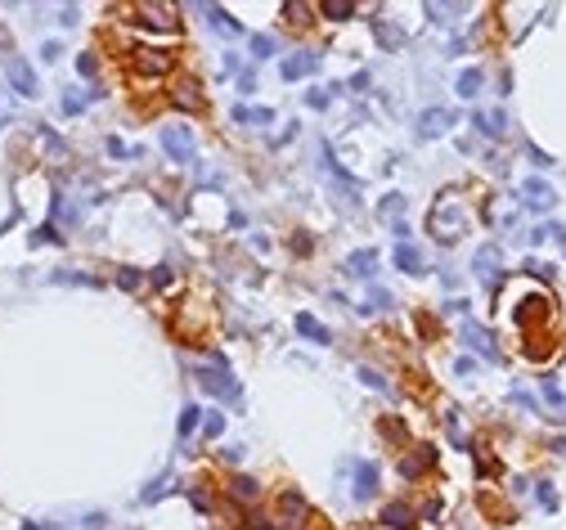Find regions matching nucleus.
<instances>
[{
	"label": "nucleus",
	"mask_w": 566,
	"mask_h": 530,
	"mask_svg": "<svg viewBox=\"0 0 566 530\" xmlns=\"http://www.w3.org/2000/svg\"><path fill=\"white\" fill-rule=\"evenodd\" d=\"M360 378H364V387H373V391H387V378L378 373V368H360Z\"/></svg>",
	"instance_id": "nucleus-25"
},
{
	"label": "nucleus",
	"mask_w": 566,
	"mask_h": 530,
	"mask_svg": "<svg viewBox=\"0 0 566 530\" xmlns=\"http://www.w3.org/2000/svg\"><path fill=\"white\" fill-rule=\"evenodd\" d=\"M198 382H203V391H212V396H220V400H239V382L229 378V368H225L220 355H212V364L198 368Z\"/></svg>",
	"instance_id": "nucleus-1"
},
{
	"label": "nucleus",
	"mask_w": 566,
	"mask_h": 530,
	"mask_svg": "<svg viewBox=\"0 0 566 530\" xmlns=\"http://www.w3.org/2000/svg\"><path fill=\"white\" fill-rule=\"evenodd\" d=\"M234 499H256V495H261V490H256V481L252 476H234Z\"/></svg>",
	"instance_id": "nucleus-18"
},
{
	"label": "nucleus",
	"mask_w": 566,
	"mask_h": 530,
	"mask_svg": "<svg viewBox=\"0 0 566 530\" xmlns=\"http://www.w3.org/2000/svg\"><path fill=\"white\" fill-rule=\"evenodd\" d=\"M176 104H180V108H193V104H198V95H193V81H184L180 90H176Z\"/></svg>",
	"instance_id": "nucleus-26"
},
{
	"label": "nucleus",
	"mask_w": 566,
	"mask_h": 530,
	"mask_svg": "<svg viewBox=\"0 0 566 530\" xmlns=\"http://www.w3.org/2000/svg\"><path fill=\"white\" fill-rule=\"evenodd\" d=\"M378 36H383L387 45H400V32H396V28H387V23H378Z\"/></svg>",
	"instance_id": "nucleus-31"
},
{
	"label": "nucleus",
	"mask_w": 566,
	"mask_h": 530,
	"mask_svg": "<svg viewBox=\"0 0 566 530\" xmlns=\"http://www.w3.org/2000/svg\"><path fill=\"white\" fill-rule=\"evenodd\" d=\"M539 503H544V508H558V495H553L548 486H539Z\"/></svg>",
	"instance_id": "nucleus-33"
},
{
	"label": "nucleus",
	"mask_w": 566,
	"mask_h": 530,
	"mask_svg": "<svg viewBox=\"0 0 566 530\" xmlns=\"http://www.w3.org/2000/svg\"><path fill=\"white\" fill-rule=\"evenodd\" d=\"M324 14H328V18H351V14H355V5H351V0H328V5H324Z\"/></svg>",
	"instance_id": "nucleus-20"
},
{
	"label": "nucleus",
	"mask_w": 566,
	"mask_h": 530,
	"mask_svg": "<svg viewBox=\"0 0 566 530\" xmlns=\"http://www.w3.org/2000/svg\"><path fill=\"white\" fill-rule=\"evenodd\" d=\"M203 9H207V14H212V23H216V28H220V32H243V28H239V23H234V18L225 14V9H216V5H203Z\"/></svg>",
	"instance_id": "nucleus-19"
},
{
	"label": "nucleus",
	"mask_w": 566,
	"mask_h": 530,
	"mask_svg": "<svg viewBox=\"0 0 566 530\" xmlns=\"http://www.w3.org/2000/svg\"><path fill=\"white\" fill-rule=\"evenodd\" d=\"M373 495H378V467L360 463L355 467V499H373Z\"/></svg>",
	"instance_id": "nucleus-7"
},
{
	"label": "nucleus",
	"mask_w": 566,
	"mask_h": 530,
	"mask_svg": "<svg viewBox=\"0 0 566 530\" xmlns=\"http://www.w3.org/2000/svg\"><path fill=\"white\" fill-rule=\"evenodd\" d=\"M463 337H467V347H472V351H481L486 360H499V347H495V342H490V332H486V328H476L472 319H467V324H463Z\"/></svg>",
	"instance_id": "nucleus-6"
},
{
	"label": "nucleus",
	"mask_w": 566,
	"mask_h": 530,
	"mask_svg": "<svg viewBox=\"0 0 566 530\" xmlns=\"http://www.w3.org/2000/svg\"><path fill=\"white\" fill-rule=\"evenodd\" d=\"M220 427H225V418H220V414H212V418L203 423V431H207V436H220Z\"/></svg>",
	"instance_id": "nucleus-30"
},
{
	"label": "nucleus",
	"mask_w": 566,
	"mask_h": 530,
	"mask_svg": "<svg viewBox=\"0 0 566 530\" xmlns=\"http://www.w3.org/2000/svg\"><path fill=\"white\" fill-rule=\"evenodd\" d=\"M85 100H90V95H77V90H72L68 100H64V113H81V108H85Z\"/></svg>",
	"instance_id": "nucleus-28"
},
{
	"label": "nucleus",
	"mask_w": 566,
	"mask_h": 530,
	"mask_svg": "<svg viewBox=\"0 0 566 530\" xmlns=\"http://www.w3.org/2000/svg\"><path fill=\"white\" fill-rule=\"evenodd\" d=\"M297 332H301V337H311V342H319V347H328V342H333V332L319 324L315 315H306V311L297 315Z\"/></svg>",
	"instance_id": "nucleus-11"
},
{
	"label": "nucleus",
	"mask_w": 566,
	"mask_h": 530,
	"mask_svg": "<svg viewBox=\"0 0 566 530\" xmlns=\"http://www.w3.org/2000/svg\"><path fill=\"white\" fill-rule=\"evenodd\" d=\"M396 265L404 270V275H423V270H427V261H423V252H418L414 243H400V248H396Z\"/></svg>",
	"instance_id": "nucleus-12"
},
{
	"label": "nucleus",
	"mask_w": 566,
	"mask_h": 530,
	"mask_svg": "<svg viewBox=\"0 0 566 530\" xmlns=\"http://www.w3.org/2000/svg\"><path fill=\"white\" fill-rule=\"evenodd\" d=\"M499 265H503L499 248H481V252H476V275H481L486 283H499Z\"/></svg>",
	"instance_id": "nucleus-8"
},
{
	"label": "nucleus",
	"mask_w": 566,
	"mask_h": 530,
	"mask_svg": "<svg viewBox=\"0 0 566 530\" xmlns=\"http://www.w3.org/2000/svg\"><path fill=\"white\" fill-rule=\"evenodd\" d=\"M315 68H319V54H292V59H283V77H288V81L311 77Z\"/></svg>",
	"instance_id": "nucleus-9"
},
{
	"label": "nucleus",
	"mask_w": 566,
	"mask_h": 530,
	"mask_svg": "<svg viewBox=\"0 0 566 530\" xmlns=\"http://www.w3.org/2000/svg\"><path fill=\"white\" fill-rule=\"evenodd\" d=\"M198 414H203V409H198V404H189V409H184V414H180V436H189V431H193V427H198Z\"/></svg>",
	"instance_id": "nucleus-23"
},
{
	"label": "nucleus",
	"mask_w": 566,
	"mask_h": 530,
	"mask_svg": "<svg viewBox=\"0 0 566 530\" xmlns=\"http://www.w3.org/2000/svg\"><path fill=\"white\" fill-rule=\"evenodd\" d=\"M252 54L270 59V54H275V36H252Z\"/></svg>",
	"instance_id": "nucleus-21"
},
{
	"label": "nucleus",
	"mask_w": 566,
	"mask_h": 530,
	"mask_svg": "<svg viewBox=\"0 0 566 530\" xmlns=\"http://www.w3.org/2000/svg\"><path fill=\"white\" fill-rule=\"evenodd\" d=\"M167 490H171V476H162V481H153V486H149V490H144V503H153V499H162V495H167Z\"/></svg>",
	"instance_id": "nucleus-27"
},
{
	"label": "nucleus",
	"mask_w": 566,
	"mask_h": 530,
	"mask_svg": "<svg viewBox=\"0 0 566 530\" xmlns=\"http://www.w3.org/2000/svg\"><path fill=\"white\" fill-rule=\"evenodd\" d=\"M306 100H311V108H324V104H328V95H324V90H311Z\"/></svg>",
	"instance_id": "nucleus-34"
},
{
	"label": "nucleus",
	"mask_w": 566,
	"mask_h": 530,
	"mask_svg": "<svg viewBox=\"0 0 566 530\" xmlns=\"http://www.w3.org/2000/svg\"><path fill=\"white\" fill-rule=\"evenodd\" d=\"M23 530H41V526H36V522H23Z\"/></svg>",
	"instance_id": "nucleus-35"
},
{
	"label": "nucleus",
	"mask_w": 566,
	"mask_h": 530,
	"mask_svg": "<svg viewBox=\"0 0 566 530\" xmlns=\"http://www.w3.org/2000/svg\"><path fill=\"white\" fill-rule=\"evenodd\" d=\"M162 149L176 157V162H193V135L184 126H167L162 131Z\"/></svg>",
	"instance_id": "nucleus-3"
},
{
	"label": "nucleus",
	"mask_w": 566,
	"mask_h": 530,
	"mask_svg": "<svg viewBox=\"0 0 566 530\" xmlns=\"http://www.w3.org/2000/svg\"><path fill=\"white\" fill-rule=\"evenodd\" d=\"M5 77H9V85H14L18 95H41V85H36V72H32V64H23V59H5Z\"/></svg>",
	"instance_id": "nucleus-2"
},
{
	"label": "nucleus",
	"mask_w": 566,
	"mask_h": 530,
	"mask_svg": "<svg viewBox=\"0 0 566 530\" xmlns=\"http://www.w3.org/2000/svg\"><path fill=\"white\" fill-rule=\"evenodd\" d=\"M117 283H121V288H140V275H135V270H121V275H117Z\"/></svg>",
	"instance_id": "nucleus-29"
},
{
	"label": "nucleus",
	"mask_w": 566,
	"mask_h": 530,
	"mask_svg": "<svg viewBox=\"0 0 566 530\" xmlns=\"http://www.w3.org/2000/svg\"><path fill=\"white\" fill-rule=\"evenodd\" d=\"M387 301H391V297H387L383 288H368V297H364V306H360V311H383Z\"/></svg>",
	"instance_id": "nucleus-22"
},
{
	"label": "nucleus",
	"mask_w": 566,
	"mask_h": 530,
	"mask_svg": "<svg viewBox=\"0 0 566 530\" xmlns=\"http://www.w3.org/2000/svg\"><path fill=\"white\" fill-rule=\"evenodd\" d=\"M450 126H454V113H450V108H427V113L418 117V135H427V140L445 135Z\"/></svg>",
	"instance_id": "nucleus-5"
},
{
	"label": "nucleus",
	"mask_w": 566,
	"mask_h": 530,
	"mask_svg": "<svg viewBox=\"0 0 566 530\" xmlns=\"http://www.w3.org/2000/svg\"><path fill=\"white\" fill-rule=\"evenodd\" d=\"M383 517H387V526H400V530H404V526H409V522H414V512H409V508H404V503H391V508H387Z\"/></svg>",
	"instance_id": "nucleus-17"
},
{
	"label": "nucleus",
	"mask_w": 566,
	"mask_h": 530,
	"mask_svg": "<svg viewBox=\"0 0 566 530\" xmlns=\"http://www.w3.org/2000/svg\"><path fill=\"white\" fill-rule=\"evenodd\" d=\"M77 72H81V77H95V59L81 54V59H77Z\"/></svg>",
	"instance_id": "nucleus-32"
},
{
	"label": "nucleus",
	"mask_w": 566,
	"mask_h": 530,
	"mask_svg": "<svg viewBox=\"0 0 566 530\" xmlns=\"http://www.w3.org/2000/svg\"><path fill=\"white\" fill-rule=\"evenodd\" d=\"M167 64H171V59L162 50H140V68L144 72H167Z\"/></svg>",
	"instance_id": "nucleus-15"
},
{
	"label": "nucleus",
	"mask_w": 566,
	"mask_h": 530,
	"mask_svg": "<svg viewBox=\"0 0 566 530\" xmlns=\"http://www.w3.org/2000/svg\"><path fill=\"white\" fill-rule=\"evenodd\" d=\"M476 90H481V72L467 68L463 77H459V95H463V100H476Z\"/></svg>",
	"instance_id": "nucleus-14"
},
{
	"label": "nucleus",
	"mask_w": 566,
	"mask_h": 530,
	"mask_svg": "<svg viewBox=\"0 0 566 530\" xmlns=\"http://www.w3.org/2000/svg\"><path fill=\"white\" fill-rule=\"evenodd\" d=\"M526 203H531L535 212H544V207L558 203V193H553V184H544V180H526Z\"/></svg>",
	"instance_id": "nucleus-10"
},
{
	"label": "nucleus",
	"mask_w": 566,
	"mask_h": 530,
	"mask_svg": "<svg viewBox=\"0 0 566 530\" xmlns=\"http://www.w3.org/2000/svg\"><path fill=\"white\" fill-rule=\"evenodd\" d=\"M476 126H481L486 135H503L508 121H503V113H476Z\"/></svg>",
	"instance_id": "nucleus-16"
},
{
	"label": "nucleus",
	"mask_w": 566,
	"mask_h": 530,
	"mask_svg": "<svg viewBox=\"0 0 566 530\" xmlns=\"http://www.w3.org/2000/svg\"><path fill=\"white\" fill-rule=\"evenodd\" d=\"M432 229H436V239L454 243L463 234V212H459V207H436V212H432Z\"/></svg>",
	"instance_id": "nucleus-4"
},
{
	"label": "nucleus",
	"mask_w": 566,
	"mask_h": 530,
	"mask_svg": "<svg viewBox=\"0 0 566 530\" xmlns=\"http://www.w3.org/2000/svg\"><path fill=\"white\" fill-rule=\"evenodd\" d=\"M373 265H378V252H368V248L347 256V270H351V275H360V279H364V275H373Z\"/></svg>",
	"instance_id": "nucleus-13"
},
{
	"label": "nucleus",
	"mask_w": 566,
	"mask_h": 530,
	"mask_svg": "<svg viewBox=\"0 0 566 530\" xmlns=\"http://www.w3.org/2000/svg\"><path fill=\"white\" fill-rule=\"evenodd\" d=\"M427 459H432V454H418V459H404V463H400V472H404V476H418V472L427 467Z\"/></svg>",
	"instance_id": "nucleus-24"
}]
</instances>
